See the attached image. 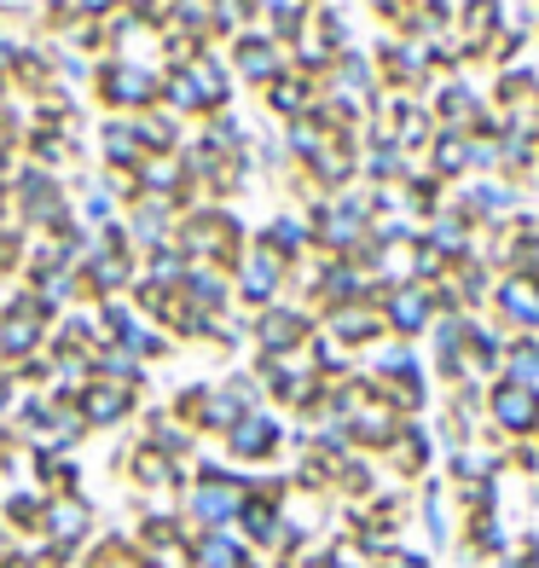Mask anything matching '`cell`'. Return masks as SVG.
<instances>
[{"label": "cell", "mask_w": 539, "mask_h": 568, "mask_svg": "<svg viewBox=\"0 0 539 568\" xmlns=\"http://www.w3.org/2000/svg\"><path fill=\"white\" fill-rule=\"evenodd\" d=\"M452 494H447V481H424V494H418V523H424V534H429V546L435 551H447L452 539H458V528H452Z\"/></svg>", "instance_id": "obj_12"}, {"label": "cell", "mask_w": 539, "mask_h": 568, "mask_svg": "<svg viewBox=\"0 0 539 568\" xmlns=\"http://www.w3.org/2000/svg\"><path fill=\"white\" fill-rule=\"evenodd\" d=\"M465 551H470V562H494V557H505V551H517L505 510H476V516H465Z\"/></svg>", "instance_id": "obj_11"}, {"label": "cell", "mask_w": 539, "mask_h": 568, "mask_svg": "<svg viewBox=\"0 0 539 568\" xmlns=\"http://www.w3.org/2000/svg\"><path fill=\"white\" fill-rule=\"evenodd\" d=\"M325 337L337 348H377L389 331H383L377 302H354V307H330L325 314Z\"/></svg>", "instance_id": "obj_9"}, {"label": "cell", "mask_w": 539, "mask_h": 568, "mask_svg": "<svg viewBox=\"0 0 539 568\" xmlns=\"http://www.w3.org/2000/svg\"><path fill=\"white\" fill-rule=\"evenodd\" d=\"M499 377L533 383V389H539V337H510V343H505V372H499Z\"/></svg>", "instance_id": "obj_17"}, {"label": "cell", "mask_w": 539, "mask_h": 568, "mask_svg": "<svg viewBox=\"0 0 539 568\" xmlns=\"http://www.w3.org/2000/svg\"><path fill=\"white\" fill-rule=\"evenodd\" d=\"M377 314H383V331L389 337H400V343H418V337H429V325H435V291L429 284H389V291L377 296Z\"/></svg>", "instance_id": "obj_2"}, {"label": "cell", "mask_w": 539, "mask_h": 568, "mask_svg": "<svg viewBox=\"0 0 539 568\" xmlns=\"http://www.w3.org/2000/svg\"><path fill=\"white\" fill-rule=\"evenodd\" d=\"M7 406H12V377L0 372V412H7Z\"/></svg>", "instance_id": "obj_21"}, {"label": "cell", "mask_w": 539, "mask_h": 568, "mask_svg": "<svg viewBox=\"0 0 539 568\" xmlns=\"http://www.w3.org/2000/svg\"><path fill=\"white\" fill-rule=\"evenodd\" d=\"M435 453H441L435 429H429L424 418H400V435H395V447L383 453V458H389V470H395L400 481H418V476H429Z\"/></svg>", "instance_id": "obj_8"}, {"label": "cell", "mask_w": 539, "mask_h": 568, "mask_svg": "<svg viewBox=\"0 0 539 568\" xmlns=\"http://www.w3.org/2000/svg\"><path fill=\"white\" fill-rule=\"evenodd\" d=\"M452 203L465 210V221H470L476 232H494V226H505V221H517L522 186H510L505 174H494V180H470V186H458Z\"/></svg>", "instance_id": "obj_4"}, {"label": "cell", "mask_w": 539, "mask_h": 568, "mask_svg": "<svg viewBox=\"0 0 539 568\" xmlns=\"http://www.w3.org/2000/svg\"><path fill=\"white\" fill-rule=\"evenodd\" d=\"M273 105H278V111H296V105H302V88H296V82H278V88H273Z\"/></svg>", "instance_id": "obj_19"}, {"label": "cell", "mask_w": 539, "mask_h": 568, "mask_svg": "<svg viewBox=\"0 0 539 568\" xmlns=\"http://www.w3.org/2000/svg\"><path fill=\"white\" fill-rule=\"evenodd\" d=\"M481 435H499V447L533 442V435H539V389H533V383H510V377H494V383H487Z\"/></svg>", "instance_id": "obj_1"}, {"label": "cell", "mask_w": 539, "mask_h": 568, "mask_svg": "<svg viewBox=\"0 0 539 568\" xmlns=\"http://www.w3.org/2000/svg\"><path fill=\"white\" fill-rule=\"evenodd\" d=\"M429 174L441 180H465L470 174V134H435L429 140Z\"/></svg>", "instance_id": "obj_15"}, {"label": "cell", "mask_w": 539, "mask_h": 568, "mask_svg": "<svg viewBox=\"0 0 539 568\" xmlns=\"http://www.w3.org/2000/svg\"><path fill=\"white\" fill-rule=\"evenodd\" d=\"M255 343H262V359H291V354H307L314 343V320L302 314V307H262V320H255Z\"/></svg>", "instance_id": "obj_6"}, {"label": "cell", "mask_w": 539, "mask_h": 568, "mask_svg": "<svg viewBox=\"0 0 539 568\" xmlns=\"http://www.w3.org/2000/svg\"><path fill=\"white\" fill-rule=\"evenodd\" d=\"M494 320L510 331V337H539V278L528 273H499L494 278Z\"/></svg>", "instance_id": "obj_5"}, {"label": "cell", "mask_w": 539, "mask_h": 568, "mask_svg": "<svg viewBox=\"0 0 539 568\" xmlns=\"http://www.w3.org/2000/svg\"><path fill=\"white\" fill-rule=\"evenodd\" d=\"M533 442H539V435H533Z\"/></svg>", "instance_id": "obj_23"}, {"label": "cell", "mask_w": 539, "mask_h": 568, "mask_svg": "<svg viewBox=\"0 0 539 568\" xmlns=\"http://www.w3.org/2000/svg\"><path fill=\"white\" fill-rule=\"evenodd\" d=\"M278 447H285V424H278L273 412H244V418L226 429V453L238 464H267Z\"/></svg>", "instance_id": "obj_7"}, {"label": "cell", "mask_w": 539, "mask_h": 568, "mask_svg": "<svg viewBox=\"0 0 539 568\" xmlns=\"http://www.w3.org/2000/svg\"><path fill=\"white\" fill-rule=\"evenodd\" d=\"M255 568H273V562H255Z\"/></svg>", "instance_id": "obj_22"}, {"label": "cell", "mask_w": 539, "mask_h": 568, "mask_svg": "<svg viewBox=\"0 0 539 568\" xmlns=\"http://www.w3.org/2000/svg\"><path fill=\"white\" fill-rule=\"evenodd\" d=\"M41 528H47V539H53V551L82 546V539H88V505L64 494V499H53L41 510Z\"/></svg>", "instance_id": "obj_13"}, {"label": "cell", "mask_w": 539, "mask_h": 568, "mask_svg": "<svg viewBox=\"0 0 539 568\" xmlns=\"http://www.w3.org/2000/svg\"><path fill=\"white\" fill-rule=\"evenodd\" d=\"M128 412H134V395L111 377H99V383L82 389V424H116V418H128Z\"/></svg>", "instance_id": "obj_14"}, {"label": "cell", "mask_w": 539, "mask_h": 568, "mask_svg": "<svg viewBox=\"0 0 539 568\" xmlns=\"http://www.w3.org/2000/svg\"><path fill=\"white\" fill-rule=\"evenodd\" d=\"M481 568H539L533 557H522V551H505V557H494V562H481Z\"/></svg>", "instance_id": "obj_20"}, {"label": "cell", "mask_w": 539, "mask_h": 568, "mask_svg": "<svg viewBox=\"0 0 539 568\" xmlns=\"http://www.w3.org/2000/svg\"><path fill=\"white\" fill-rule=\"evenodd\" d=\"M377 568H435V557H429V551H406V546H400V551L383 557Z\"/></svg>", "instance_id": "obj_18"}, {"label": "cell", "mask_w": 539, "mask_h": 568, "mask_svg": "<svg viewBox=\"0 0 539 568\" xmlns=\"http://www.w3.org/2000/svg\"><path fill=\"white\" fill-rule=\"evenodd\" d=\"M278 278H285V262H278L273 250H255L250 262H244V296H250V302H262V307H273Z\"/></svg>", "instance_id": "obj_16"}, {"label": "cell", "mask_w": 539, "mask_h": 568, "mask_svg": "<svg viewBox=\"0 0 539 568\" xmlns=\"http://www.w3.org/2000/svg\"><path fill=\"white\" fill-rule=\"evenodd\" d=\"M481 111H487V93L470 82V75H435V88H429L435 134H470Z\"/></svg>", "instance_id": "obj_3"}, {"label": "cell", "mask_w": 539, "mask_h": 568, "mask_svg": "<svg viewBox=\"0 0 539 568\" xmlns=\"http://www.w3.org/2000/svg\"><path fill=\"white\" fill-rule=\"evenodd\" d=\"M192 568H255L250 546L238 539V528H215V534H192L186 539Z\"/></svg>", "instance_id": "obj_10"}]
</instances>
